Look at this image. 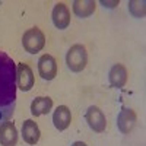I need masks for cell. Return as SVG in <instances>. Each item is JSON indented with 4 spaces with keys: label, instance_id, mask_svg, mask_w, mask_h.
<instances>
[{
    "label": "cell",
    "instance_id": "9",
    "mask_svg": "<svg viewBox=\"0 0 146 146\" xmlns=\"http://www.w3.org/2000/svg\"><path fill=\"white\" fill-rule=\"evenodd\" d=\"M18 143V130L13 121H3L0 124V145L2 146H16Z\"/></svg>",
    "mask_w": 146,
    "mask_h": 146
},
{
    "label": "cell",
    "instance_id": "4",
    "mask_svg": "<svg viewBox=\"0 0 146 146\" xmlns=\"http://www.w3.org/2000/svg\"><path fill=\"white\" fill-rule=\"evenodd\" d=\"M85 120L89 126L91 130H94L95 133H102L107 129V118L105 114L102 113V110L96 105H91L86 110V114H85Z\"/></svg>",
    "mask_w": 146,
    "mask_h": 146
},
{
    "label": "cell",
    "instance_id": "12",
    "mask_svg": "<svg viewBox=\"0 0 146 146\" xmlns=\"http://www.w3.org/2000/svg\"><path fill=\"white\" fill-rule=\"evenodd\" d=\"M22 137L28 145L38 143V140L41 137V130L34 120L29 118L22 123Z\"/></svg>",
    "mask_w": 146,
    "mask_h": 146
},
{
    "label": "cell",
    "instance_id": "7",
    "mask_svg": "<svg viewBox=\"0 0 146 146\" xmlns=\"http://www.w3.org/2000/svg\"><path fill=\"white\" fill-rule=\"evenodd\" d=\"M38 73L44 80H53L57 76V62L51 54H42L40 57Z\"/></svg>",
    "mask_w": 146,
    "mask_h": 146
},
{
    "label": "cell",
    "instance_id": "11",
    "mask_svg": "<svg viewBox=\"0 0 146 146\" xmlns=\"http://www.w3.org/2000/svg\"><path fill=\"white\" fill-rule=\"evenodd\" d=\"M53 123H54V127L58 131L66 130L70 126V123H72L70 108L66 107V105H58L56 108V111L53 113Z\"/></svg>",
    "mask_w": 146,
    "mask_h": 146
},
{
    "label": "cell",
    "instance_id": "14",
    "mask_svg": "<svg viewBox=\"0 0 146 146\" xmlns=\"http://www.w3.org/2000/svg\"><path fill=\"white\" fill-rule=\"evenodd\" d=\"M72 5H73V13L79 18L91 16L96 9L95 0H75Z\"/></svg>",
    "mask_w": 146,
    "mask_h": 146
},
{
    "label": "cell",
    "instance_id": "16",
    "mask_svg": "<svg viewBox=\"0 0 146 146\" xmlns=\"http://www.w3.org/2000/svg\"><path fill=\"white\" fill-rule=\"evenodd\" d=\"M118 0H113V2H105V0H101V5L104 6V7H108V9H113V7H115V6H118Z\"/></svg>",
    "mask_w": 146,
    "mask_h": 146
},
{
    "label": "cell",
    "instance_id": "10",
    "mask_svg": "<svg viewBox=\"0 0 146 146\" xmlns=\"http://www.w3.org/2000/svg\"><path fill=\"white\" fill-rule=\"evenodd\" d=\"M127 78H129V72L126 69V66L123 64H114L108 72V80H110V85L113 88H117V89H121L127 83Z\"/></svg>",
    "mask_w": 146,
    "mask_h": 146
},
{
    "label": "cell",
    "instance_id": "13",
    "mask_svg": "<svg viewBox=\"0 0 146 146\" xmlns=\"http://www.w3.org/2000/svg\"><path fill=\"white\" fill-rule=\"evenodd\" d=\"M53 108V100L50 96H36L31 102V114L34 117L45 115L51 111Z\"/></svg>",
    "mask_w": 146,
    "mask_h": 146
},
{
    "label": "cell",
    "instance_id": "17",
    "mask_svg": "<svg viewBox=\"0 0 146 146\" xmlns=\"http://www.w3.org/2000/svg\"><path fill=\"white\" fill-rule=\"evenodd\" d=\"M72 146H88V145H86V143H83V142H79V140H78V142H73V145H72Z\"/></svg>",
    "mask_w": 146,
    "mask_h": 146
},
{
    "label": "cell",
    "instance_id": "5",
    "mask_svg": "<svg viewBox=\"0 0 146 146\" xmlns=\"http://www.w3.org/2000/svg\"><path fill=\"white\" fill-rule=\"evenodd\" d=\"M35 83L34 72L27 63H19L16 66V85L22 92H28L32 89Z\"/></svg>",
    "mask_w": 146,
    "mask_h": 146
},
{
    "label": "cell",
    "instance_id": "15",
    "mask_svg": "<svg viewBox=\"0 0 146 146\" xmlns=\"http://www.w3.org/2000/svg\"><path fill=\"white\" fill-rule=\"evenodd\" d=\"M129 12L135 18H143L146 13V3L140 0H130L129 2Z\"/></svg>",
    "mask_w": 146,
    "mask_h": 146
},
{
    "label": "cell",
    "instance_id": "1",
    "mask_svg": "<svg viewBox=\"0 0 146 146\" xmlns=\"http://www.w3.org/2000/svg\"><path fill=\"white\" fill-rule=\"evenodd\" d=\"M16 64L0 51V123L9 120L16 108Z\"/></svg>",
    "mask_w": 146,
    "mask_h": 146
},
{
    "label": "cell",
    "instance_id": "3",
    "mask_svg": "<svg viewBox=\"0 0 146 146\" xmlns=\"http://www.w3.org/2000/svg\"><path fill=\"white\" fill-rule=\"evenodd\" d=\"M22 45H23V50L29 54H35V53H40L44 45H45V35L40 28H29L23 32L22 36Z\"/></svg>",
    "mask_w": 146,
    "mask_h": 146
},
{
    "label": "cell",
    "instance_id": "6",
    "mask_svg": "<svg viewBox=\"0 0 146 146\" xmlns=\"http://www.w3.org/2000/svg\"><path fill=\"white\" fill-rule=\"evenodd\" d=\"M136 121H137V115L135 113V110H131L129 107H123L117 117V127L123 135H129L135 129Z\"/></svg>",
    "mask_w": 146,
    "mask_h": 146
},
{
    "label": "cell",
    "instance_id": "8",
    "mask_svg": "<svg viewBox=\"0 0 146 146\" xmlns=\"http://www.w3.org/2000/svg\"><path fill=\"white\" fill-rule=\"evenodd\" d=\"M51 19L57 29H66L70 25V10L66 6V3L63 2L56 3L51 12Z\"/></svg>",
    "mask_w": 146,
    "mask_h": 146
},
{
    "label": "cell",
    "instance_id": "2",
    "mask_svg": "<svg viewBox=\"0 0 146 146\" xmlns=\"http://www.w3.org/2000/svg\"><path fill=\"white\" fill-rule=\"evenodd\" d=\"M66 64L67 67L75 72L79 73L82 72L88 64V51L86 47L82 44H75L69 48V51L66 54Z\"/></svg>",
    "mask_w": 146,
    "mask_h": 146
}]
</instances>
